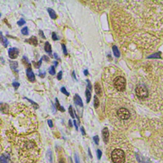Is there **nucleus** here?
<instances>
[{
	"label": "nucleus",
	"mask_w": 163,
	"mask_h": 163,
	"mask_svg": "<svg viewBox=\"0 0 163 163\" xmlns=\"http://www.w3.org/2000/svg\"><path fill=\"white\" fill-rule=\"evenodd\" d=\"M48 72H49V74H51V75H55V67H54V65L50 66V68L48 70Z\"/></svg>",
	"instance_id": "nucleus-22"
},
{
	"label": "nucleus",
	"mask_w": 163,
	"mask_h": 163,
	"mask_svg": "<svg viewBox=\"0 0 163 163\" xmlns=\"http://www.w3.org/2000/svg\"><path fill=\"white\" fill-rule=\"evenodd\" d=\"M125 153L120 149H116L111 153V159L114 163L125 162Z\"/></svg>",
	"instance_id": "nucleus-1"
},
{
	"label": "nucleus",
	"mask_w": 163,
	"mask_h": 163,
	"mask_svg": "<svg viewBox=\"0 0 163 163\" xmlns=\"http://www.w3.org/2000/svg\"><path fill=\"white\" fill-rule=\"evenodd\" d=\"M93 141H94V143H96V144H99V136H97V135H95V136L93 137Z\"/></svg>",
	"instance_id": "nucleus-30"
},
{
	"label": "nucleus",
	"mask_w": 163,
	"mask_h": 163,
	"mask_svg": "<svg viewBox=\"0 0 163 163\" xmlns=\"http://www.w3.org/2000/svg\"><path fill=\"white\" fill-rule=\"evenodd\" d=\"M44 50L46 53H48V54H51V52H52V48H51V45L50 43H48V42H46L44 44Z\"/></svg>",
	"instance_id": "nucleus-12"
},
{
	"label": "nucleus",
	"mask_w": 163,
	"mask_h": 163,
	"mask_svg": "<svg viewBox=\"0 0 163 163\" xmlns=\"http://www.w3.org/2000/svg\"><path fill=\"white\" fill-rule=\"evenodd\" d=\"M87 87H88V89L89 90V91H91L92 90V85H91V83H90L89 80H87Z\"/></svg>",
	"instance_id": "nucleus-29"
},
{
	"label": "nucleus",
	"mask_w": 163,
	"mask_h": 163,
	"mask_svg": "<svg viewBox=\"0 0 163 163\" xmlns=\"http://www.w3.org/2000/svg\"><path fill=\"white\" fill-rule=\"evenodd\" d=\"M48 158H49V161L52 162V152H51V150H48Z\"/></svg>",
	"instance_id": "nucleus-34"
},
{
	"label": "nucleus",
	"mask_w": 163,
	"mask_h": 163,
	"mask_svg": "<svg viewBox=\"0 0 163 163\" xmlns=\"http://www.w3.org/2000/svg\"><path fill=\"white\" fill-rule=\"evenodd\" d=\"M0 16H1V14H0Z\"/></svg>",
	"instance_id": "nucleus-51"
},
{
	"label": "nucleus",
	"mask_w": 163,
	"mask_h": 163,
	"mask_svg": "<svg viewBox=\"0 0 163 163\" xmlns=\"http://www.w3.org/2000/svg\"><path fill=\"white\" fill-rule=\"evenodd\" d=\"M85 94H86V101H87V103H89L90 99H91V91H89L88 89H87L86 92H85Z\"/></svg>",
	"instance_id": "nucleus-18"
},
{
	"label": "nucleus",
	"mask_w": 163,
	"mask_h": 163,
	"mask_svg": "<svg viewBox=\"0 0 163 163\" xmlns=\"http://www.w3.org/2000/svg\"><path fill=\"white\" fill-rule=\"evenodd\" d=\"M25 24H26V20H23V19H20V20L17 22V25L18 26H23V25H25Z\"/></svg>",
	"instance_id": "nucleus-28"
},
{
	"label": "nucleus",
	"mask_w": 163,
	"mask_h": 163,
	"mask_svg": "<svg viewBox=\"0 0 163 163\" xmlns=\"http://www.w3.org/2000/svg\"><path fill=\"white\" fill-rule=\"evenodd\" d=\"M135 92H136L137 97L139 98V99H145V98H147L148 95H149L148 88L143 84H138V86L136 87Z\"/></svg>",
	"instance_id": "nucleus-2"
},
{
	"label": "nucleus",
	"mask_w": 163,
	"mask_h": 163,
	"mask_svg": "<svg viewBox=\"0 0 163 163\" xmlns=\"http://www.w3.org/2000/svg\"><path fill=\"white\" fill-rule=\"evenodd\" d=\"M26 43H31V44H32V45H34V46H37V45H38V38L34 36L31 37L29 39H26Z\"/></svg>",
	"instance_id": "nucleus-9"
},
{
	"label": "nucleus",
	"mask_w": 163,
	"mask_h": 163,
	"mask_svg": "<svg viewBox=\"0 0 163 163\" xmlns=\"http://www.w3.org/2000/svg\"><path fill=\"white\" fill-rule=\"evenodd\" d=\"M54 59H57V60H59V56H58V54H56V53H54Z\"/></svg>",
	"instance_id": "nucleus-42"
},
{
	"label": "nucleus",
	"mask_w": 163,
	"mask_h": 163,
	"mask_svg": "<svg viewBox=\"0 0 163 163\" xmlns=\"http://www.w3.org/2000/svg\"><path fill=\"white\" fill-rule=\"evenodd\" d=\"M43 59H45V60H46L47 62H48V61H49V58H48V56H43Z\"/></svg>",
	"instance_id": "nucleus-43"
},
{
	"label": "nucleus",
	"mask_w": 163,
	"mask_h": 163,
	"mask_svg": "<svg viewBox=\"0 0 163 163\" xmlns=\"http://www.w3.org/2000/svg\"><path fill=\"white\" fill-rule=\"evenodd\" d=\"M52 39L54 40V41H57V40H59V38H58L57 34H56L55 32H53L52 33Z\"/></svg>",
	"instance_id": "nucleus-27"
},
{
	"label": "nucleus",
	"mask_w": 163,
	"mask_h": 163,
	"mask_svg": "<svg viewBox=\"0 0 163 163\" xmlns=\"http://www.w3.org/2000/svg\"><path fill=\"white\" fill-rule=\"evenodd\" d=\"M74 125H75V127H76V129H78V126H77V122H76L75 120H74Z\"/></svg>",
	"instance_id": "nucleus-45"
},
{
	"label": "nucleus",
	"mask_w": 163,
	"mask_h": 163,
	"mask_svg": "<svg viewBox=\"0 0 163 163\" xmlns=\"http://www.w3.org/2000/svg\"><path fill=\"white\" fill-rule=\"evenodd\" d=\"M48 124L50 127H53V126H54L53 125V122L51 120H48Z\"/></svg>",
	"instance_id": "nucleus-39"
},
{
	"label": "nucleus",
	"mask_w": 163,
	"mask_h": 163,
	"mask_svg": "<svg viewBox=\"0 0 163 163\" xmlns=\"http://www.w3.org/2000/svg\"><path fill=\"white\" fill-rule=\"evenodd\" d=\"M26 76H27V78L30 82L32 83H34L35 82V75L32 72V70L31 68H27L26 70Z\"/></svg>",
	"instance_id": "nucleus-6"
},
{
	"label": "nucleus",
	"mask_w": 163,
	"mask_h": 163,
	"mask_svg": "<svg viewBox=\"0 0 163 163\" xmlns=\"http://www.w3.org/2000/svg\"><path fill=\"white\" fill-rule=\"evenodd\" d=\"M114 86L117 88V90L122 92L126 88V80L122 77H117L114 80Z\"/></svg>",
	"instance_id": "nucleus-3"
},
{
	"label": "nucleus",
	"mask_w": 163,
	"mask_h": 163,
	"mask_svg": "<svg viewBox=\"0 0 163 163\" xmlns=\"http://www.w3.org/2000/svg\"><path fill=\"white\" fill-rule=\"evenodd\" d=\"M102 136H103V140H104V143H108L110 133H109V129H108L107 127H104L102 130Z\"/></svg>",
	"instance_id": "nucleus-7"
},
{
	"label": "nucleus",
	"mask_w": 163,
	"mask_h": 163,
	"mask_svg": "<svg viewBox=\"0 0 163 163\" xmlns=\"http://www.w3.org/2000/svg\"><path fill=\"white\" fill-rule=\"evenodd\" d=\"M88 154H89L90 158H92V154H91V151H90V149L88 148Z\"/></svg>",
	"instance_id": "nucleus-47"
},
{
	"label": "nucleus",
	"mask_w": 163,
	"mask_h": 163,
	"mask_svg": "<svg viewBox=\"0 0 163 163\" xmlns=\"http://www.w3.org/2000/svg\"><path fill=\"white\" fill-rule=\"evenodd\" d=\"M72 77H73L75 80H77V77H76V74H75V72H72Z\"/></svg>",
	"instance_id": "nucleus-44"
},
{
	"label": "nucleus",
	"mask_w": 163,
	"mask_h": 163,
	"mask_svg": "<svg viewBox=\"0 0 163 163\" xmlns=\"http://www.w3.org/2000/svg\"><path fill=\"white\" fill-rule=\"evenodd\" d=\"M21 33L23 35H27L29 33V30H28V27L26 26V27H23V28L21 29Z\"/></svg>",
	"instance_id": "nucleus-21"
},
{
	"label": "nucleus",
	"mask_w": 163,
	"mask_h": 163,
	"mask_svg": "<svg viewBox=\"0 0 163 163\" xmlns=\"http://www.w3.org/2000/svg\"><path fill=\"white\" fill-rule=\"evenodd\" d=\"M95 93H96L97 95H101V93H102L101 87L99 83H96V84H95Z\"/></svg>",
	"instance_id": "nucleus-16"
},
{
	"label": "nucleus",
	"mask_w": 163,
	"mask_h": 163,
	"mask_svg": "<svg viewBox=\"0 0 163 163\" xmlns=\"http://www.w3.org/2000/svg\"><path fill=\"white\" fill-rule=\"evenodd\" d=\"M80 129H81V132H82V133H83V135H86V133H85L84 128H83V127H82Z\"/></svg>",
	"instance_id": "nucleus-41"
},
{
	"label": "nucleus",
	"mask_w": 163,
	"mask_h": 163,
	"mask_svg": "<svg viewBox=\"0 0 163 163\" xmlns=\"http://www.w3.org/2000/svg\"><path fill=\"white\" fill-rule=\"evenodd\" d=\"M83 73H84V75H85V76H88V70H84Z\"/></svg>",
	"instance_id": "nucleus-46"
},
{
	"label": "nucleus",
	"mask_w": 163,
	"mask_h": 163,
	"mask_svg": "<svg viewBox=\"0 0 163 163\" xmlns=\"http://www.w3.org/2000/svg\"><path fill=\"white\" fill-rule=\"evenodd\" d=\"M69 113H70V115H71V117H72V118H75V114H74V112H73V109H72V105H70V107H69Z\"/></svg>",
	"instance_id": "nucleus-23"
},
{
	"label": "nucleus",
	"mask_w": 163,
	"mask_h": 163,
	"mask_svg": "<svg viewBox=\"0 0 163 163\" xmlns=\"http://www.w3.org/2000/svg\"><path fill=\"white\" fill-rule=\"evenodd\" d=\"M69 124H70V127H72V121H71V120L69 121Z\"/></svg>",
	"instance_id": "nucleus-49"
},
{
	"label": "nucleus",
	"mask_w": 163,
	"mask_h": 163,
	"mask_svg": "<svg viewBox=\"0 0 163 163\" xmlns=\"http://www.w3.org/2000/svg\"><path fill=\"white\" fill-rule=\"evenodd\" d=\"M48 14H49V15H50L51 19L54 20V19L57 18V14H56L55 11H54V9H50V8H48Z\"/></svg>",
	"instance_id": "nucleus-13"
},
{
	"label": "nucleus",
	"mask_w": 163,
	"mask_h": 163,
	"mask_svg": "<svg viewBox=\"0 0 163 163\" xmlns=\"http://www.w3.org/2000/svg\"><path fill=\"white\" fill-rule=\"evenodd\" d=\"M42 62H43V58H41V59L38 60V63H35L34 61H33V65H34V66L36 67L37 69H39L40 66H41V65H42Z\"/></svg>",
	"instance_id": "nucleus-20"
},
{
	"label": "nucleus",
	"mask_w": 163,
	"mask_h": 163,
	"mask_svg": "<svg viewBox=\"0 0 163 163\" xmlns=\"http://www.w3.org/2000/svg\"><path fill=\"white\" fill-rule=\"evenodd\" d=\"M0 42L2 43V44L4 45V47H5V48H7L8 45H9V42H8L7 38L3 36L2 32H0Z\"/></svg>",
	"instance_id": "nucleus-10"
},
{
	"label": "nucleus",
	"mask_w": 163,
	"mask_h": 163,
	"mask_svg": "<svg viewBox=\"0 0 163 163\" xmlns=\"http://www.w3.org/2000/svg\"><path fill=\"white\" fill-rule=\"evenodd\" d=\"M9 65H10V68L12 69L14 72H15L16 73H18V70H17V68H18V63L16 62V61L11 60L10 62H9Z\"/></svg>",
	"instance_id": "nucleus-11"
},
{
	"label": "nucleus",
	"mask_w": 163,
	"mask_h": 163,
	"mask_svg": "<svg viewBox=\"0 0 163 163\" xmlns=\"http://www.w3.org/2000/svg\"><path fill=\"white\" fill-rule=\"evenodd\" d=\"M62 46V48H63V53H64L65 55H67V49H66V47H65V44H62L61 45Z\"/></svg>",
	"instance_id": "nucleus-32"
},
{
	"label": "nucleus",
	"mask_w": 163,
	"mask_h": 163,
	"mask_svg": "<svg viewBox=\"0 0 163 163\" xmlns=\"http://www.w3.org/2000/svg\"><path fill=\"white\" fill-rule=\"evenodd\" d=\"M13 86H14V88L16 89V88H18L19 87H20V83H17V82H14V83H13Z\"/></svg>",
	"instance_id": "nucleus-33"
},
{
	"label": "nucleus",
	"mask_w": 163,
	"mask_h": 163,
	"mask_svg": "<svg viewBox=\"0 0 163 163\" xmlns=\"http://www.w3.org/2000/svg\"><path fill=\"white\" fill-rule=\"evenodd\" d=\"M75 162L76 163H80V161H79V158H78V156H77V154L75 155Z\"/></svg>",
	"instance_id": "nucleus-38"
},
{
	"label": "nucleus",
	"mask_w": 163,
	"mask_h": 163,
	"mask_svg": "<svg viewBox=\"0 0 163 163\" xmlns=\"http://www.w3.org/2000/svg\"><path fill=\"white\" fill-rule=\"evenodd\" d=\"M23 62L25 63V64H27L28 65V67L29 68H31V64H30V62H29V60H28V59L26 58V56H24L23 57Z\"/></svg>",
	"instance_id": "nucleus-26"
},
{
	"label": "nucleus",
	"mask_w": 163,
	"mask_h": 163,
	"mask_svg": "<svg viewBox=\"0 0 163 163\" xmlns=\"http://www.w3.org/2000/svg\"><path fill=\"white\" fill-rule=\"evenodd\" d=\"M25 99H27V101H29V102H31V104H33V105H35V107H36V109H38V104H37L36 102H34L33 100H32V99H27V98H24Z\"/></svg>",
	"instance_id": "nucleus-24"
},
{
	"label": "nucleus",
	"mask_w": 163,
	"mask_h": 163,
	"mask_svg": "<svg viewBox=\"0 0 163 163\" xmlns=\"http://www.w3.org/2000/svg\"><path fill=\"white\" fill-rule=\"evenodd\" d=\"M74 101H75V104L78 106H81V107H83V100L81 99V97L79 96L78 94H75L74 96Z\"/></svg>",
	"instance_id": "nucleus-8"
},
{
	"label": "nucleus",
	"mask_w": 163,
	"mask_h": 163,
	"mask_svg": "<svg viewBox=\"0 0 163 163\" xmlns=\"http://www.w3.org/2000/svg\"><path fill=\"white\" fill-rule=\"evenodd\" d=\"M39 77H45V72H39Z\"/></svg>",
	"instance_id": "nucleus-40"
},
{
	"label": "nucleus",
	"mask_w": 163,
	"mask_h": 163,
	"mask_svg": "<svg viewBox=\"0 0 163 163\" xmlns=\"http://www.w3.org/2000/svg\"><path fill=\"white\" fill-rule=\"evenodd\" d=\"M160 54V53H157V54H155L154 55H150V56H149L148 58H160L161 56L159 55Z\"/></svg>",
	"instance_id": "nucleus-35"
},
{
	"label": "nucleus",
	"mask_w": 163,
	"mask_h": 163,
	"mask_svg": "<svg viewBox=\"0 0 163 163\" xmlns=\"http://www.w3.org/2000/svg\"><path fill=\"white\" fill-rule=\"evenodd\" d=\"M117 117L121 120H127L130 117V112L126 108H120L117 111Z\"/></svg>",
	"instance_id": "nucleus-4"
},
{
	"label": "nucleus",
	"mask_w": 163,
	"mask_h": 163,
	"mask_svg": "<svg viewBox=\"0 0 163 163\" xmlns=\"http://www.w3.org/2000/svg\"><path fill=\"white\" fill-rule=\"evenodd\" d=\"M112 50H113V54H114V55H115L116 57H117V58L120 57V52H119L118 48H117V46H113L112 47Z\"/></svg>",
	"instance_id": "nucleus-15"
},
{
	"label": "nucleus",
	"mask_w": 163,
	"mask_h": 163,
	"mask_svg": "<svg viewBox=\"0 0 163 163\" xmlns=\"http://www.w3.org/2000/svg\"><path fill=\"white\" fill-rule=\"evenodd\" d=\"M59 163H65V162H64V160H62V161H60V162H59Z\"/></svg>",
	"instance_id": "nucleus-50"
},
{
	"label": "nucleus",
	"mask_w": 163,
	"mask_h": 163,
	"mask_svg": "<svg viewBox=\"0 0 163 163\" xmlns=\"http://www.w3.org/2000/svg\"><path fill=\"white\" fill-rule=\"evenodd\" d=\"M62 72H59V73H58L57 75V79L58 80H61V78H62Z\"/></svg>",
	"instance_id": "nucleus-36"
},
{
	"label": "nucleus",
	"mask_w": 163,
	"mask_h": 163,
	"mask_svg": "<svg viewBox=\"0 0 163 163\" xmlns=\"http://www.w3.org/2000/svg\"><path fill=\"white\" fill-rule=\"evenodd\" d=\"M19 54V49L17 48H11L9 49V56L10 59H14L17 58Z\"/></svg>",
	"instance_id": "nucleus-5"
},
{
	"label": "nucleus",
	"mask_w": 163,
	"mask_h": 163,
	"mask_svg": "<svg viewBox=\"0 0 163 163\" xmlns=\"http://www.w3.org/2000/svg\"><path fill=\"white\" fill-rule=\"evenodd\" d=\"M93 105L95 108H98L99 105V100L97 96H94V98H93Z\"/></svg>",
	"instance_id": "nucleus-19"
},
{
	"label": "nucleus",
	"mask_w": 163,
	"mask_h": 163,
	"mask_svg": "<svg viewBox=\"0 0 163 163\" xmlns=\"http://www.w3.org/2000/svg\"><path fill=\"white\" fill-rule=\"evenodd\" d=\"M55 104H56V108H57L59 111H62V112H64V111H65V110L64 109V107H63V106H61L60 104H59V100H58L57 98L55 99Z\"/></svg>",
	"instance_id": "nucleus-17"
},
{
	"label": "nucleus",
	"mask_w": 163,
	"mask_h": 163,
	"mask_svg": "<svg viewBox=\"0 0 163 163\" xmlns=\"http://www.w3.org/2000/svg\"><path fill=\"white\" fill-rule=\"evenodd\" d=\"M9 156H6L5 155H3V156H0V163H9Z\"/></svg>",
	"instance_id": "nucleus-14"
},
{
	"label": "nucleus",
	"mask_w": 163,
	"mask_h": 163,
	"mask_svg": "<svg viewBox=\"0 0 163 163\" xmlns=\"http://www.w3.org/2000/svg\"><path fill=\"white\" fill-rule=\"evenodd\" d=\"M60 91H61V93H64V94L66 95V96H69V95H70V93H69L68 92L66 91V89H65V87H62V88H60Z\"/></svg>",
	"instance_id": "nucleus-25"
},
{
	"label": "nucleus",
	"mask_w": 163,
	"mask_h": 163,
	"mask_svg": "<svg viewBox=\"0 0 163 163\" xmlns=\"http://www.w3.org/2000/svg\"><path fill=\"white\" fill-rule=\"evenodd\" d=\"M54 67L57 66V65H58V62H57V61H54Z\"/></svg>",
	"instance_id": "nucleus-48"
},
{
	"label": "nucleus",
	"mask_w": 163,
	"mask_h": 163,
	"mask_svg": "<svg viewBox=\"0 0 163 163\" xmlns=\"http://www.w3.org/2000/svg\"><path fill=\"white\" fill-rule=\"evenodd\" d=\"M97 156H98V159H100L101 156H102V151L100 150H97Z\"/></svg>",
	"instance_id": "nucleus-31"
},
{
	"label": "nucleus",
	"mask_w": 163,
	"mask_h": 163,
	"mask_svg": "<svg viewBox=\"0 0 163 163\" xmlns=\"http://www.w3.org/2000/svg\"><path fill=\"white\" fill-rule=\"evenodd\" d=\"M39 34H40V36H41L42 38H43V39H45V38H45V36H44V34H43V32L42 30L39 31Z\"/></svg>",
	"instance_id": "nucleus-37"
}]
</instances>
